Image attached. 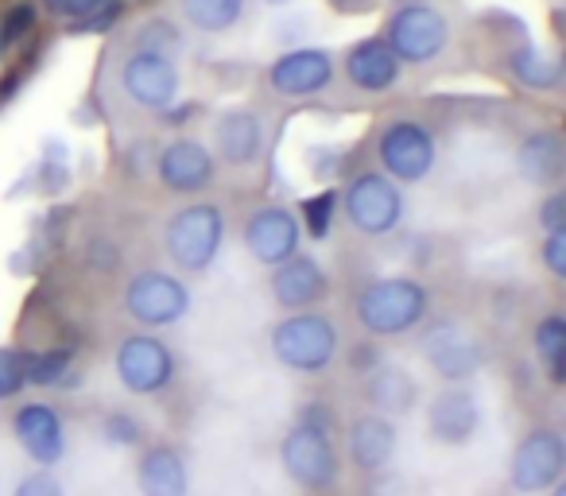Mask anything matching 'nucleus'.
I'll return each instance as SVG.
<instances>
[{
  "label": "nucleus",
  "mask_w": 566,
  "mask_h": 496,
  "mask_svg": "<svg viewBox=\"0 0 566 496\" xmlns=\"http://www.w3.org/2000/svg\"><path fill=\"white\" fill-rule=\"evenodd\" d=\"M361 395L369 403V411H380L388 419H400V415H411L419 408V384L408 369L400 365H388L380 361L377 369H369L361 377Z\"/></svg>",
  "instance_id": "obj_24"
},
{
  "label": "nucleus",
  "mask_w": 566,
  "mask_h": 496,
  "mask_svg": "<svg viewBox=\"0 0 566 496\" xmlns=\"http://www.w3.org/2000/svg\"><path fill=\"white\" fill-rule=\"evenodd\" d=\"M380 365V353H377V341H361L357 349H349V369L357 372V377H365L369 369H377Z\"/></svg>",
  "instance_id": "obj_39"
},
{
  "label": "nucleus",
  "mask_w": 566,
  "mask_h": 496,
  "mask_svg": "<svg viewBox=\"0 0 566 496\" xmlns=\"http://www.w3.org/2000/svg\"><path fill=\"white\" fill-rule=\"evenodd\" d=\"M156 182L167 194L179 198H202L218 182V159H213L210 144L195 140V136H175L156 151Z\"/></svg>",
  "instance_id": "obj_15"
},
{
  "label": "nucleus",
  "mask_w": 566,
  "mask_h": 496,
  "mask_svg": "<svg viewBox=\"0 0 566 496\" xmlns=\"http://www.w3.org/2000/svg\"><path fill=\"white\" fill-rule=\"evenodd\" d=\"M28 388V377H24V353L20 349H9L0 346V403L17 400L20 392Z\"/></svg>",
  "instance_id": "obj_32"
},
{
  "label": "nucleus",
  "mask_w": 566,
  "mask_h": 496,
  "mask_svg": "<svg viewBox=\"0 0 566 496\" xmlns=\"http://www.w3.org/2000/svg\"><path fill=\"white\" fill-rule=\"evenodd\" d=\"M342 71H346L349 86L361 89V94H385V89H392L400 82L403 63L392 55V48L380 35H365L346 51Z\"/></svg>",
  "instance_id": "obj_23"
},
{
  "label": "nucleus",
  "mask_w": 566,
  "mask_h": 496,
  "mask_svg": "<svg viewBox=\"0 0 566 496\" xmlns=\"http://www.w3.org/2000/svg\"><path fill=\"white\" fill-rule=\"evenodd\" d=\"M512 163H516V175L527 187H539V190L558 187L566 175L563 133L558 128H532V133H524V140L512 151Z\"/></svg>",
  "instance_id": "obj_22"
},
{
  "label": "nucleus",
  "mask_w": 566,
  "mask_h": 496,
  "mask_svg": "<svg viewBox=\"0 0 566 496\" xmlns=\"http://www.w3.org/2000/svg\"><path fill=\"white\" fill-rule=\"evenodd\" d=\"M334 74H338L334 51L295 48L268 63V89L283 102H303V97H318L323 89H331Z\"/></svg>",
  "instance_id": "obj_16"
},
{
  "label": "nucleus",
  "mask_w": 566,
  "mask_h": 496,
  "mask_svg": "<svg viewBox=\"0 0 566 496\" xmlns=\"http://www.w3.org/2000/svg\"><path fill=\"white\" fill-rule=\"evenodd\" d=\"M229 233V218L210 198H190L167 218L164 225V253L187 276H202L218 264L221 244Z\"/></svg>",
  "instance_id": "obj_3"
},
{
  "label": "nucleus",
  "mask_w": 566,
  "mask_h": 496,
  "mask_svg": "<svg viewBox=\"0 0 566 496\" xmlns=\"http://www.w3.org/2000/svg\"><path fill=\"white\" fill-rule=\"evenodd\" d=\"M74 353L71 349H40V353H24V377L28 388H63L71 380Z\"/></svg>",
  "instance_id": "obj_28"
},
{
  "label": "nucleus",
  "mask_w": 566,
  "mask_h": 496,
  "mask_svg": "<svg viewBox=\"0 0 566 496\" xmlns=\"http://www.w3.org/2000/svg\"><path fill=\"white\" fill-rule=\"evenodd\" d=\"M268 295L272 303L283 310V315H292V310H315L326 307L334 295V279L326 272V264L311 253H295L292 261L275 264L268 268Z\"/></svg>",
  "instance_id": "obj_17"
},
{
  "label": "nucleus",
  "mask_w": 566,
  "mask_h": 496,
  "mask_svg": "<svg viewBox=\"0 0 566 496\" xmlns=\"http://www.w3.org/2000/svg\"><path fill=\"white\" fill-rule=\"evenodd\" d=\"M12 439L28 454V462L40 469H55L71 450L63 415L43 400H28L12 411Z\"/></svg>",
  "instance_id": "obj_19"
},
{
  "label": "nucleus",
  "mask_w": 566,
  "mask_h": 496,
  "mask_svg": "<svg viewBox=\"0 0 566 496\" xmlns=\"http://www.w3.org/2000/svg\"><path fill=\"white\" fill-rule=\"evenodd\" d=\"M539 264L547 268V276L555 279V284H563V279H566V229H563V233H543Z\"/></svg>",
  "instance_id": "obj_36"
},
{
  "label": "nucleus",
  "mask_w": 566,
  "mask_h": 496,
  "mask_svg": "<svg viewBox=\"0 0 566 496\" xmlns=\"http://www.w3.org/2000/svg\"><path fill=\"white\" fill-rule=\"evenodd\" d=\"M295 213H300L303 236H311V241H326V236L334 233V221L342 218L338 213V190L326 187V190H318V194L303 198V205Z\"/></svg>",
  "instance_id": "obj_30"
},
{
  "label": "nucleus",
  "mask_w": 566,
  "mask_h": 496,
  "mask_svg": "<svg viewBox=\"0 0 566 496\" xmlns=\"http://www.w3.org/2000/svg\"><path fill=\"white\" fill-rule=\"evenodd\" d=\"M354 318L373 341L408 338L431 318V292L416 276H377L354 295Z\"/></svg>",
  "instance_id": "obj_1"
},
{
  "label": "nucleus",
  "mask_w": 566,
  "mask_h": 496,
  "mask_svg": "<svg viewBox=\"0 0 566 496\" xmlns=\"http://www.w3.org/2000/svg\"><path fill=\"white\" fill-rule=\"evenodd\" d=\"M133 477L140 496H190V465L175 442H144L136 450Z\"/></svg>",
  "instance_id": "obj_21"
},
{
  "label": "nucleus",
  "mask_w": 566,
  "mask_h": 496,
  "mask_svg": "<svg viewBox=\"0 0 566 496\" xmlns=\"http://www.w3.org/2000/svg\"><path fill=\"white\" fill-rule=\"evenodd\" d=\"M260 4H268V9H283V4H292V0H260Z\"/></svg>",
  "instance_id": "obj_41"
},
{
  "label": "nucleus",
  "mask_w": 566,
  "mask_h": 496,
  "mask_svg": "<svg viewBox=\"0 0 566 496\" xmlns=\"http://www.w3.org/2000/svg\"><path fill=\"white\" fill-rule=\"evenodd\" d=\"M268 349L280 369L295 372V377H323L342 353V330L323 307L292 310V315L275 318V326L268 330Z\"/></svg>",
  "instance_id": "obj_2"
},
{
  "label": "nucleus",
  "mask_w": 566,
  "mask_h": 496,
  "mask_svg": "<svg viewBox=\"0 0 566 496\" xmlns=\"http://www.w3.org/2000/svg\"><path fill=\"white\" fill-rule=\"evenodd\" d=\"M439 163V136L419 117H392L377 136V167L400 187H416Z\"/></svg>",
  "instance_id": "obj_8"
},
{
  "label": "nucleus",
  "mask_w": 566,
  "mask_h": 496,
  "mask_svg": "<svg viewBox=\"0 0 566 496\" xmlns=\"http://www.w3.org/2000/svg\"><path fill=\"white\" fill-rule=\"evenodd\" d=\"M120 12H125V4H120V0H105V4H102V9H97V12H90L86 20H78V24H66V28H71V35L109 32V28L120 20Z\"/></svg>",
  "instance_id": "obj_37"
},
{
  "label": "nucleus",
  "mask_w": 566,
  "mask_h": 496,
  "mask_svg": "<svg viewBox=\"0 0 566 496\" xmlns=\"http://www.w3.org/2000/svg\"><path fill=\"white\" fill-rule=\"evenodd\" d=\"M12 496H66V485L59 481L55 469H40V465H35L32 473H24V477L17 481Z\"/></svg>",
  "instance_id": "obj_35"
},
{
  "label": "nucleus",
  "mask_w": 566,
  "mask_h": 496,
  "mask_svg": "<svg viewBox=\"0 0 566 496\" xmlns=\"http://www.w3.org/2000/svg\"><path fill=\"white\" fill-rule=\"evenodd\" d=\"M532 353L539 361L543 377L555 388L566 384V318L563 310H547L539 323L532 326Z\"/></svg>",
  "instance_id": "obj_25"
},
{
  "label": "nucleus",
  "mask_w": 566,
  "mask_h": 496,
  "mask_svg": "<svg viewBox=\"0 0 566 496\" xmlns=\"http://www.w3.org/2000/svg\"><path fill=\"white\" fill-rule=\"evenodd\" d=\"M509 71L520 86L535 89V94H555V89L563 86V66H558L551 55H543L535 43H520V48L512 51Z\"/></svg>",
  "instance_id": "obj_26"
},
{
  "label": "nucleus",
  "mask_w": 566,
  "mask_h": 496,
  "mask_svg": "<svg viewBox=\"0 0 566 496\" xmlns=\"http://www.w3.org/2000/svg\"><path fill=\"white\" fill-rule=\"evenodd\" d=\"M303 241H307V236H303L300 213H295L292 205L264 202L244 213L241 244L260 268H275V264L292 261L295 253H303Z\"/></svg>",
  "instance_id": "obj_12"
},
{
  "label": "nucleus",
  "mask_w": 566,
  "mask_h": 496,
  "mask_svg": "<svg viewBox=\"0 0 566 496\" xmlns=\"http://www.w3.org/2000/svg\"><path fill=\"white\" fill-rule=\"evenodd\" d=\"M280 469L287 473L292 485H300L303 493H334L342 485V450L334 442V431L311 419H295L287 426V434L280 439Z\"/></svg>",
  "instance_id": "obj_4"
},
{
  "label": "nucleus",
  "mask_w": 566,
  "mask_h": 496,
  "mask_svg": "<svg viewBox=\"0 0 566 496\" xmlns=\"http://www.w3.org/2000/svg\"><path fill=\"white\" fill-rule=\"evenodd\" d=\"M179 28L171 20H148V24L136 32V43L133 48H144V51H159V55H175L179 51Z\"/></svg>",
  "instance_id": "obj_33"
},
{
  "label": "nucleus",
  "mask_w": 566,
  "mask_h": 496,
  "mask_svg": "<svg viewBox=\"0 0 566 496\" xmlns=\"http://www.w3.org/2000/svg\"><path fill=\"white\" fill-rule=\"evenodd\" d=\"M547 496H566V481H558V485L547 488Z\"/></svg>",
  "instance_id": "obj_40"
},
{
  "label": "nucleus",
  "mask_w": 566,
  "mask_h": 496,
  "mask_svg": "<svg viewBox=\"0 0 566 496\" xmlns=\"http://www.w3.org/2000/svg\"><path fill=\"white\" fill-rule=\"evenodd\" d=\"M117 82H120V94L144 113L171 109L182 94V74L175 55H159V51H144V48H133L120 59Z\"/></svg>",
  "instance_id": "obj_11"
},
{
  "label": "nucleus",
  "mask_w": 566,
  "mask_h": 496,
  "mask_svg": "<svg viewBox=\"0 0 566 496\" xmlns=\"http://www.w3.org/2000/svg\"><path fill=\"white\" fill-rule=\"evenodd\" d=\"M105 0H40V9L51 12L55 20H63V24H78V20H86L90 12L102 9Z\"/></svg>",
  "instance_id": "obj_38"
},
{
  "label": "nucleus",
  "mask_w": 566,
  "mask_h": 496,
  "mask_svg": "<svg viewBox=\"0 0 566 496\" xmlns=\"http://www.w3.org/2000/svg\"><path fill=\"white\" fill-rule=\"evenodd\" d=\"M113 372H117L120 388L136 400H156L167 395L179 380V357L164 341V334L133 330L117 341L113 349Z\"/></svg>",
  "instance_id": "obj_7"
},
{
  "label": "nucleus",
  "mask_w": 566,
  "mask_h": 496,
  "mask_svg": "<svg viewBox=\"0 0 566 496\" xmlns=\"http://www.w3.org/2000/svg\"><path fill=\"white\" fill-rule=\"evenodd\" d=\"M419 353L442 384H473L481 365H485V341L473 330H465L462 323L447 318V323H434L431 330H423Z\"/></svg>",
  "instance_id": "obj_13"
},
{
  "label": "nucleus",
  "mask_w": 566,
  "mask_h": 496,
  "mask_svg": "<svg viewBox=\"0 0 566 496\" xmlns=\"http://www.w3.org/2000/svg\"><path fill=\"white\" fill-rule=\"evenodd\" d=\"M35 28H40V4H35V0H17V4L0 17V59L17 55L35 35Z\"/></svg>",
  "instance_id": "obj_29"
},
{
  "label": "nucleus",
  "mask_w": 566,
  "mask_h": 496,
  "mask_svg": "<svg viewBox=\"0 0 566 496\" xmlns=\"http://www.w3.org/2000/svg\"><path fill=\"white\" fill-rule=\"evenodd\" d=\"M423 419L434 446L462 450L481 434V400L470 384H442L427 400Z\"/></svg>",
  "instance_id": "obj_18"
},
{
  "label": "nucleus",
  "mask_w": 566,
  "mask_h": 496,
  "mask_svg": "<svg viewBox=\"0 0 566 496\" xmlns=\"http://www.w3.org/2000/svg\"><path fill=\"white\" fill-rule=\"evenodd\" d=\"M380 40L392 48L403 66H427L447 55L450 48V20L434 4H400L385 20Z\"/></svg>",
  "instance_id": "obj_10"
},
{
  "label": "nucleus",
  "mask_w": 566,
  "mask_h": 496,
  "mask_svg": "<svg viewBox=\"0 0 566 496\" xmlns=\"http://www.w3.org/2000/svg\"><path fill=\"white\" fill-rule=\"evenodd\" d=\"M249 0H179L182 20L202 35H226L241 24Z\"/></svg>",
  "instance_id": "obj_27"
},
{
  "label": "nucleus",
  "mask_w": 566,
  "mask_h": 496,
  "mask_svg": "<svg viewBox=\"0 0 566 496\" xmlns=\"http://www.w3.org/2000/svg\"><path fill=\"white\" fill-rule=\"evenodd\" d=\"M120 310L128 315V323H136L140 330H171L182 318L195 310V292L179 272L167 268H140L125 279L120 287Z\"/></svg>",
  "instance_id": "obj_6"
},
{
  "label": "nucleus",
  "mask_w": 566,
  "mask_h": 496,
  "mask_svg": "<svg viewBox=\"0 0 566 496\" xmlns=\"http://www.w3.org/2000/svg\"><path fill=\"white\" fill-rule=\"evenodd\" d=\"M268 125L252 105H229L210 125V151L226 171H249L264 159Z\"/></svg>",
  "instance_id": "obj_14"
},
{
  "label": "nucleus",
  "mask_w": 566,
  "mask_h": 496,
  "mask_svg": "<svg viewBox=\"0 0 566 496\" xmlns=\"http://www.w3.org/2000/svg\"><path fill=\"white\" fill-rule=\"evenodd\" d=\"M535 225H539L543 233H563V229H566V190L563 187H551L547 194L539 198Z\"/></svg>",
  "instance_id": "obj_34"
},
{
  "label": "nucleus",
  "mask_w": 566,
  "mask_h": 496,
  "mask_svg": "<svg viewBox=\"0 0 566 496\" xmlns=\"http://www.w3.org/2000/svg\"><path fill=\"white\" fill-rule=\"evenodd\" d=\"M566 473V439L558 426L535 423L520 434L509 457V488L516 496H543Z\"/></svg>",
  "instance_id": "obj_9"
},
{
  "label": "nucleus",
  "mask_w": 566,
  "mask_h": 496,
  "mask_svg": "<svg viewBox=\"0 0 566 496\" xmlns=\"http://www.w3.org/2000/svg\"><path fill=\"white\" fill-rule=\"evenodd\" d=\"M338 213L349 221V229L369 241L392 236L408 218V198L396 179H388L380 167L349 175V182L338 190Z\"/></svg>",
  "instance_id": "obj_5"
},
{
  "label": "nucleus",
  "mask_w": 566,
  "mask_h": 496,
  "mask_svg": "<svg viewBox=\"0 0 566 496\" xmlns=\"http://www.w3.org/2000/svg\"><path fill=\"white\" fill-rule=\"evenodd\" d=\"M396 450H400V426H396V419L380 415V411H361V415L349 419L346 457L354 473L380 477V473L392 469Z\"/></svg>",
  "instance_id": "obj_20"
},
{
  "label": "nucleus",
  "mask_w": 566,
  "mask_h": 496,
  "mask_svg": "<svg viewBox=\"0 0 566 496\" xmlns=\"http://www.w3.org/2000/svg\"><path fill=\"white\" fill-rule=\"evenodd\" d=\"M102 439L117 450H140L144 442H148V426H144V419L133 415V411L113 408L102 415Z\"/></svg>",
  "instance_id": "obj_31"
}]
</instances>
